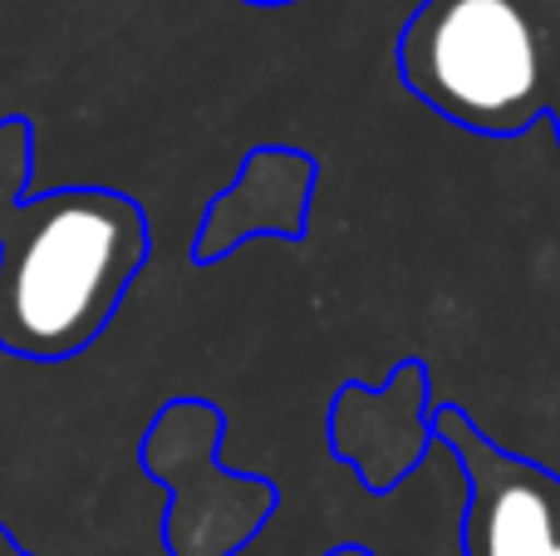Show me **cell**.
Listing matches in <instances>:
<instances>
[{"label":"cell","instance_id":"1","mask_svg":"<svg viewBox=\"0 0 560 556\" xmlns=\"http://www.w3.org/2000/svg\"><path fill=\"white\" fill-rule=\"evenodd\" d=\"M560 0H423L398 39V74L423 104L487 138L546 114Z\"/></svg>","mask_w":560,"mask_h":556},{"label":"cell","instance_id":"2","mask_svg":"<svg viewBox=\"0 0 560 556\" xmlns=\"http://www.w3.org/2000/svg\"><path fill=\"white\" fill-rule=\"evenodd\" d=\"M138 262V217L108 193H59L30 212L0 291V335L65 355L104 325Z\"/></svg>","mask_w":560,"mask_h":556},{"label":"cell","instance_id":"3","mask_svg":"<svg viewBox=\"0 0 560 556\" xmlns=\"http://www.w3.org/2000/svg\"><path fill=\"white\" fill-rule=\"evenodd\" d=\"M560 537L551 528L536 483H506L482 512V556H556Z\"/></svg>","mask_w":560,"mask_h":556},{"label":"cell","instance_id":"4","mask_svg":"<svg viewBox=\"0 0 560 556\" xmlns=\"http://www.w3.org/2000/svg\"><path fill=\"white\" fill-rule=\"evenodd\" d=\"M546 114H551L556 138H560V20H556V59H551V94H546Z\"/></svg>","mask_w":560,"mask_h":556},{"label":"cell","instance_id":"5","mask_svg":"<svg viewBox=\"0 0 560 556\" xmlns=\"http://www.w3.org/2000/svg\"><path fill=\"white\" fill-rule=\"evenodd\" d=\"M256 5H280V0H256Z\"/></svg>","mask_w":560,"mask_h":556},{"label":"cell","instance_id":"6","mask_svg":"<svg viewBox=\"0 0 560 556\" xmlns=\"http://www.w3.org/2000/svg\"><path fill=\"white\" fill-rule=\"evenodd\" d=\"M556 556H560V552H556Z\"/></svg>","mask_w":560,"mask_h":556}]
</instances>
